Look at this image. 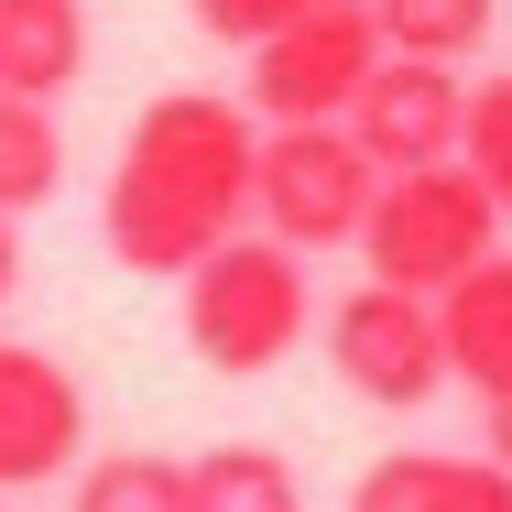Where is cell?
<instances>
[{"label":"cell","instance_id":"cell-1","mask_svg":"<svg viewBox=\"0 0 512 512\" xmlns=\"http://www.w3.org/2000/svg\"><path fill=\"white\" fill-rule=\"evenodd\" d=\"M251 109L207 99V88H164L120 131V164H109L99 197V240L120 273H186L197 251H218L240 218H251Z\"/></svg>","mask_w":512,"mask_h":512},{"label":"cell","instance_id":"cell-2","mask_svg":"<svg viewBox=\"0 0 512 512\" xmlns=\"http://www.w3.org/2000/svg\"><path fill=\"white\" fill-rule=\"evenodd\" d=\"M175 284H186V349H197L218 382L273 371V360L306 338V262H295L284 240H240V229H229Z\"/></svg>","mask_w":512,"mask_h":512},{"label":"cell","instance_id":"cell-3","mask_svg":"<svg viewBox=\"0 0 512 512\" xmlns=\"http://www.w3.org/2000/svg\"><path fill=\"white\" fill-rule=\"evenodd\" d=\"M349 240H360L371 284L436 295V284H458L480 251H502V207L480 197V186H469V164L447 153V164H404V175H382Z\"/></svg>","mask_w":512,"mask_h":512},{"label":"cell","instance_id":"cell-4","mask_svg":"<svg viewBox=\"0 0 512 512\" xmlns=\"http://www.w3.org/2000/svg\"><path fill=\"white\" fill-rule=\"evenodd\" d=\"M371 186H382V164L338 120H273V142H251V218L284 251H338L360 229Z\"/></svg>","mask_w":512,"mask_h":512},{"label":"cell","instance_id":"cell-5","mask_svg":"<svg viewBox=\"0 0 512 512\" xmlns=\"http://www.w3.org/2000/svg\"><path fill=\"white\" fill-rule=\"evenodd\" d=\"M240 55H251V109L262 120H338L349 88L382 66V33H371V0H316Z\"/></svg>","mask_w":512,"mask_h":512},{"label":"cell","instance_id":"cell-6","mask_svg":"<svg viewBox=\"0 0 512 512\" xmlns=\"http://www.w3.org/2000/svg\"><path fill=\"white\" fill-rule=\"evenodd\" d=\"M327 360L360 404L382 414H414L436 382H447V349H436V306L404 295V284H360L349 306L327 316Z\"/></svg>","mask_w":512,"mask_h":512},{"label":"cell","instance_id":"cell-7","mask_svg":"<svg viewBox=\"0 0 512 512\" xmlns=\"http://www.w3.org/2000/svg\"><path fill=\"white\" fill-rule=\"evenodd\" d=\"M88 447V393L55 349L33 338H0V491H44L66 480Z\"/></svg>","mask_w":512,"mask_h":512},{"label":"cell","instance_id":"cell-8","mask_svg":"<svg viewBox=\"0 0 512 512\" xmlns=\"http://www.w3.org/2000/svg\"><path fill=\"white\" fill-rule=\"evenodd\" d=\"M458 66H425V55H382L360 88H349V109H338V131L382 164V175H404V164H447L458 153Z\"/></svg>","mask_w":512,"mask_h":512},{"label":"cell","instance_id":"cell-9","mask_svg":"<svg viewBox=\"0 0 512 512\" xmlns=\"http://www.w3.org/2000/svg\"><path fill=\"white\" fill-rule=\"evenodd\" d=\"M436 306V349H447V382L469 393H502L512 382V251H480L458 284L425 295Z\"/></svg>","mask_w":512,"mask_h":512},{"label":"cell","instance_id":"cell-10","mask_svg":"<svg viewBox=\"0 0 512 512\" xmlns=\"http://www.w3.org/2000/svg\"><path fill=\"white\" fill-rule=\"evenodd\" d=\"M349 512H512V469H502V458H436V447H404V458L360 469Z\"/></svg>","mask_w":512,"mask_h":512},{"label":"cell","instance_id":"cell-11","mask_svg":"<svg viewBox=\"0 0 512 512\" xmlns=\"http://www.w3.org/2000/svg\"><path fill=\"white\" fill-rule=\"evenodd\" d=\"M88 77V11L77 0H0V99H66Z\"/></svg>","mask_w":512,"mask_h":512},{"label":"cell","instance_id":"cell-12","mask_svg":"<svg viewBox=\"0 0 512 512\" xmlns=\"http://www.w3.org/2000/svg\"><path fill=\"white\" fill-rule=\"evenodd\" d=\"M491 11H502V0H371V33H382V55L469 66V55L491 44Z\"/></svg>","mask_w":512,"mask_h":512},{"label":"cell","instance_id":"cell-13","mask_svg":"<svg viewBox=\"0 0 512 512\" xmlns=\"http://www.w3.org/2000/svg\"><path fill=\"white\" fill-rule=\"evenodd\" d=\"M186 512H306V491L273 447H207L186 458Z\"/></svg>","mask_w":512,"mask_h":512},{"label":"cell","instance_id":"cell-14","mask_svg":"<svg viewBox=\"0 0 512 512\" xmlns=\"http://www.w3.org/2000/svg\"><path fill=\"white\" fill-rule=\"evenodd\" d=\"M55 186H66V131H55V109L44 99H0V218L55 207Z\"/></svg>","mask_w":512,"mask_h":512},{"label":"cell","instance_id":"cell-15","mask_svg":"<svg viewBox=\"0 0 512 512\" xmlns=\"http://www.w3.org/2000/svg\"><path fill=\"white\" fill-rule=\"evenodd\" d=\"M458 164H469V186L502 207V229H512V77H480L458 99Z\"/></svg>","mask_w":512,"mask_h":512},{"label":"cell","instance_id":"cell-16","mask_svg":"<svg viewBox=\"0 0 512 512\" xmlns=\"http://www.w3.org/2000/svg\"><path fill=\"white\" fill-rule=\"evenodd\" d=\"M77 512H186V458H153V447H120L77 480Z\"/></svg>","mask_w":512,"mask_h":512},{"label":"cell","instance_id":"cell-17","mask_svg":"<svg viewBox=\"0 0 512 512\" xmlns=\"http://www.w3.org/2000/svg\"><path fill=\"white\" fill-rule=\"evenodd\" d=\"M186 11H197L207 44H262L273 22H295V11H316V0H186Z\"/></svg>","mask_w":512,"mask_h":512},{"label":"cell","instance_id":"cell-18","mask_svg":"<svg viewBox=\"0 0 512 512\" xmlns=\"http://www.w3.org/2000/svg\"><path fill=\"white\" fill-rule=\"evenodd\" d=\"M480 404H491V458L512 469V382H502V393H480Z\"/></svg>","mask_w":512,"mask_h":512},{"label":"cell","instance_id":"cell-19","mask_svg":"<svg viewBox=\"0 0 512 512\" xmlns=\"http://www.w3.org/2000/svg\"><path fill=\"white\" fill-rule=\"evenodd\" d=\"M11 295H22V240H11V218H0V316H11Z\"/></svg>","mask_w":512,"mask_h":512}]
</instances>
